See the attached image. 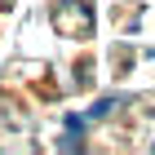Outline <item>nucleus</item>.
Returning <instances> with one entry per match:
<instances>
[{"instance_id":"nucleus-1","label":"nucleus","mask_w":155,"mask_h":155,"mask_svg":"<svg viewBox=\"0 0 155 155\" xmlns=\"http://www.w3.org/2000/svg\"><path fill=\"white\" fill-rule=\"evenodd\" d=\"M115 107H120V97H102V102H93V107H89V115H84V120H102V115H111Z\"/></svg>"}]
</instances>
